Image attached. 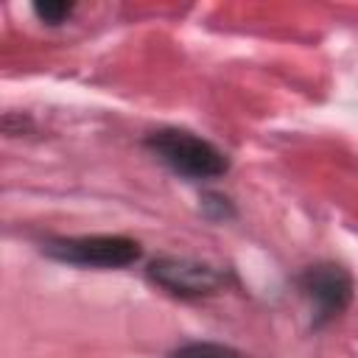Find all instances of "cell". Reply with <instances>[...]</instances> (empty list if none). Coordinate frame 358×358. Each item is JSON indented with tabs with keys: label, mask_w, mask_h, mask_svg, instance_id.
<instances>
[{
	"label": "cell",
	"mask_w": 358,
	"mask_h": 358,
	"mask_svg": "<svg viewBox=\"0 0 358 358\" xmlns=\"http://www.w3.org/2000/svg\"><path fill=\"white\" fill-rule=\"evenodd\" d=\"M145 148L168 165L173 173L187 179H215L227 173L229 159L210 140L185 129H159L145 137Z\"/></svg>",
	"instance_id": "obj_1"
},
{
	"label": "cell",
	"mask_w": 358,
	"mask_h": 358,
	"mask_svg": "<svg viewBox=\"0 0 358 358\" xmlns=\"http://www.w3.org/2000/svg\"><path fill=\"white\" fill-rule=\"evenodd\" d=\"M42 252L53 260L90 268H123L140 260L143 249L126 235H81V238H50Z\"/></svg>",
	"instance_id": "obj_2"
},
{
	"label": "cell",
	"mask_w": 358,
	"mask_h": 358,
	"mask_svg": "<svg viewBox=\"0 0 358 358\" xmlns=\"http://www.w3.org/2000/svg\"><path fill=\"white\" fill-rule=\"evenodd\" d=\"M299 294L310 305L313 327H322L341 316L352 299V280L350 274L336 263H316L305 268L296 280Z\"/></svg>",
	"instance_id": "obj_3"
},
{
	"label": "cell",
	"mask_w": 358,
	"mask_h": 358,
	"mask_svg": "<svg viewBox=\"0 0 358 358\" xmlns=\"http://www.w3.org/2000/svg\"><path fill=\"white\" fill-rule=\"evenodd\" d=\"M148 277L173 296H207L224 285V271L187 257H159L148 266Z\"/></svg>",
	"instance_id": "obj_4"
},
{
	"label": "cell",
	"mask_w": 358,
	"mask_h": 358,
	"mask_svg": "<svg viewBox=\"0 0 358 358\" xmlns=\"http://www.w3.org/2000/svg\"><path fill=\"white\" fill-rule=\"evenodd\" d=\"M171 358H241V352L227 344H215V341H193V344L179 347Z\"/></svg>",
	"instance_id": "obj_5"
},
{
	"label": "cell",
	"mask_w": 358,
	"mask_h": 358,
	"mask_svg": "<svg viewBox=\"0 0 358 358\" xmlns=\"http://www.w3.org/2000/svg\"><path fill=\"white\" fill-rule=\"evenodd\" d=\"M34 14L48 22V25H59L73 14V3H56V0H45V3H34Z\"/></svg>",
	"instance_id": "obj_6"
}]
</instances>
